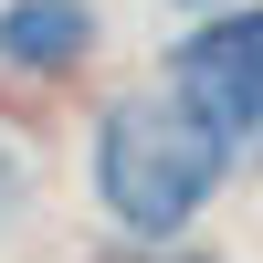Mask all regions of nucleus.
I'll return each instance as SVG.
<instances>
[{"label":"nucleus","instance_id":"obj_1","mask_svg":"<svg viewBox=\"0 0 263 263\" xmlns=\"http://www.w3.org/2000/svg\"><path fill=\"white\" fill-rule=\"evenodd\" d=\"M232 179L211 116L179 95V84H147V95H116L95 126V200L116 211V232L137 242H179L211 211V190Z\"/></svg>","mask_w":263,"mask_h":263},{"label":"nucleus","instance_id":"obj_2","mask_svg":"<svg viewBox=\"0 0 263 263\" xmlns=\"http://www.w3.org/2000/svg\"><path fill=\"white\" fill-rule=\"evenodd\" d=\"M168 84L211 116V137H221L232 168H263V0H242V11L221 0V11L168 53Z\"/></svg>","mask_w":263,"mask_h":263},{"label":"nucleus","instance_id":"obj_3","mask_svg":"<svg viewBox=\"0 0 263 263\" xmlns=\"http://www.w3.org/2000/svg\"><path fill=\"white\" fill-rule=\"evenodd\" d=\"M95 53V11L84 0H11L0 11V63L11 74H74Z\"/></svg>","mask_w":263,"mask_h":263},{"label":"nucleus","instance_id":"obj_4","mask_svg":"<svg viewBox=\"0 0 263 263\" xmlns=\"http://www.w3.org/2000/svg\"><path fill=\"white\" fill-rule=\"evenodd\" d=\"M21 200H32V179H21V158H11V147H0V232L21 221Z\"/></svg>","mask_w":263,"mask_h":263},{"label":"nucleus","instance_id":"obj_5","mask_svg":"<svg viewBox=\"0 0 263 263\" xmlns=\"http://www.w3.org/2000/svg\"><path fill=\"white\" fill-rule=\"evenodd\" d=\"M116 263H200V253H158V242H147V253H116Z\"/></svg>","mask_w":263,"mask_h":263},{"label":"nucleus","instance_id":"obj_6","mask_svg":"<svg viewBox=\"0 0 263 263\" xmlns=\"http://www.w3.org/2000/svg\"><path fill=\"white\" fill-rule=\"evenodd\" d=\"M168 11H221V0H168Z\"/></svg>","mask_w":263,"mask_h":263}]
</instances>
